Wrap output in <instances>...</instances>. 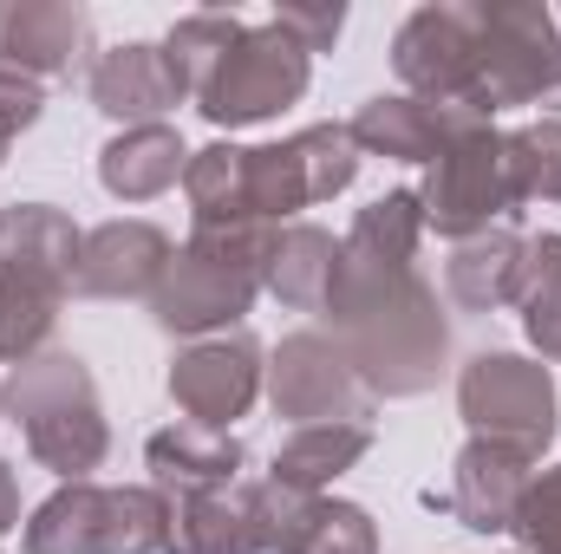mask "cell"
Segmentation results:
<instances>
[{"label": "cell", "mask_w": 561, "mask_h": 554, "mask_svg": "<svg viewBox=\"0 0 561 554\" xmlns=\"http://www.w3.org/2000/svg\"><path fill=\"white\" fill-rule=\"evenodd\" d=\"M419 189H386L340 235L327 320L373 399H424L450 372V313L419 275Z\"/></svg>", "instance_id": "1"}, {"label": "cell", "mask_w": 561, "mask_h": 554, "mask_svg": "<svg viewBox=\"0 0 561 554\" xmlns=\"http://www.w3.org/2000/svg\"><path fill=\"white\" fill-rule=\"evenodd\" d=\"M359 176L346 125H307L280 143H209L190 150L183 196L196 229H287V216L333 203Z\"/></svg>", "instance_id": "2"}, {"label": "cell", "mask_w": 561, "mask_h": 554, "mask_svg": "<svg viewBox=\"0 0 561 554\" xmlns=\"http://www.w3.org/2000/svg\"><path fill=\"white\" fill-rule=\"evenodd\" d=\"M85 229L53 203L0 209V366H26L46 353L59 307L72 300Z\"/></svg>", "instance_id": "3"}, {"label": "cell", "mask_w": 561, "mask_h": 554, "mask_svg": "<svg viewBox=\"0 0 561 554\" xmlns=\"http://www.w3.org/2000/svg\"><path fill=\"white\" fill-rule=\"evenodd\" d=\"M280 229H190V242L170 255V268L150 293V320L176 339L236 333L268 287Z\"/></svg>", "instance_id": "4"}, {"label": "cell", "mask_w": 561, "mask_h": 554, "mask_svg": "<svg viewBox=\"0 0 561 554\" xmlns=\"http://www.w3.org/2000/svg\"><path fill=\"white\" fill-rule=\"evenodd\" d=\"M0 405L20 424L26 450L59 476V483H92V470H105L112 457V417L99 399V379L79 353H39L26 366H13V379L0 385Z\"/></svg>", "instance_id": "5"}, {"label": "cell", "mask_w": 561, "mask_h": 554, "mask_svg": "<svg viewBox=\"0 0 561 554\" xmlns=\"http://www.w3.org/2000/svg\"><path fill=\"white\" fill-rule=\"evenodd\" d=\"M26 554H163L170 542V496L163 489H105V483H59L20 529Z\"/></svg>", "instance_id": "6"}, {"label": "cell", "mask_w": 561, "mask_h": 554, "mask_svg": "<svg viewBox=\"0 0 561 554\" xmlns=\"http://www.w3.org/2000/svg\"><path fill=\"white\" fill-rule=\"evenodd\" d=\"M313 85V53L275 26H242V39L209 66V79L190 92V105L216 125V131H249V125H268L287 105H300Z\"/></svg>", "instance_id": "7"}, {"label": "cell", "mask_w": 561, "mask_h": 554, "mask_svg": "<svg viewBox=\"0 0 561 554\" xmlns=\"http://www.w3.org/2000/svg\"><path fill=\"white\" fill-rule=\"evenodd\" d=\"M424 229H437L444 242H470L496 222H516V196H510V170H503V131L483 112H463L450 125L444 150L424 163Z\"/></svg>", "instance_id": "8"}, {"label": "cell", "mask_w": 561, "mask_h": 554, "mask_svg": "<svg viewBox=\"0 0 561 554\" xmlns=\"http://www.w3.org/2000/svg\"><path fill=\"white\" fill-rule=\"evenodd\" d=\"M477 13V105L483 118L542 105L561 66L556 7L542 0H470Z\"/></svg>", "instance_id": "9"}, {"label": "cell", "mask_w": 561, "mask_h": 554, "mask_svg": "<svg viewBox=\"0 0 561 554\" xmlns=\"http://www.w3.org/2000/svg\"><path fill=\"white\" fill-rule=\"evenodd\" d=\"M457 412L470 424V437H496V443H516L542 463V450L556 443L561 430V399L556 379L542 359L529 353H477L463 372H457Z\"/></svg>", "instance_id": "10"}, {"label": "cell", "mask_w": 561, "mask_h": 554, "mask_svg": "<svg viewBox=\"0 0 561 554\" xmlns=\"http://www.w3.org/2000/svg\"><path fill=\"white\" fill-rule=\"evenodd\" d=\"M392 72L399 85L437 112H483L477 105V13L470 0L412 7L392 33Z\"/></svg>", "instance_id": "11"}, {"label": "cell", "mask_w": 561, "mask_h": 554, "mask_svg": "<svg viewBox=\"0 0 561 554\" xmlns=\"http://www.w3.org/2000/svg\"><path fill=\"white\" fill-rule=\"evenodd\" d=\"M268 405L275 417L300 424H373L379 399L366 392V379L353 372L346 346L333 333H287L268 353Z\"/></svg>", "instance_id": "12"}, {"label": "cell", "mask_w": 561, "mask_h": 554, "mask_svg": "<svg viewBox=\"0 0 561 554\" xmlns=\"http://www.w3.org/2000/svg\"><path fill=\"white\" fill-rule=\"evenodd\" d=\"M163 385H170V405L190 417V424L229 430L236 417L255 412V399L268 385V353H262V339L249 326L209 333V339H183Z\"/></svg>", "instance_id": "13"}, {"label": "cell", "mask_w": 561, "mask_h": 554, "mask_svg": "<svg viewBox=\"0 0 561 554\" xmlns=\"http://www.w3.org/2000/svg\"><path fill=\"white\" fill-rule=\"evenodd\" d=\"M92 13L66 0H0V66L39 85L92 72Z\"/></svg>", "instance_id": "14"}, {"label": "cell", "mask_w": 561, "mask_h": 554, "mask_svg": "<svg viewBox=\"0 0 561 554\" xmlns=\"http://www.w3.org/2000/svg\"><path fill=\"white\" fill-rule=\"evenodd\" d=\"M85 92H92V105L112 125L131 131V125H163L190 99V79H183V66L170 59L163 39H125V46H112V53L92 59Z\"/></svg>", "instance_id": "15"}, {"label": "cell", "mask_w": 561, "mask_h": 554, "mask_svg": "<svg viewBox=\"0 0 561 554\" xmlns=\"http://www.w3.org/2000/svg\"><path fill=\"white\" fill-rule=\"evenodd\" d=\"M536 470L542 463L529 450L496 443V437H470L457 450V463H450V496H444L450 516H457V529H470V535H510V522H516Z\"/></svg>", "instance_id": "16"}, {"label": "cell", "mask_w": 561, "mask_h": 554, "mask_svg": "<svg viewBox=\"0 0 561 554\" xmlns=\"http://www.w3.org/2000/svg\"><path fill=\"white\" fill-rule=\"evenodd\" d=\"M170 255H176L170 235L157 222H144V216L99 222V229H85L72 293H85V300H150L163 268H170Z\"/></svg>", "instance_id": "17"}, {"label": "cell", "mask_w": 561, "mask_h": 554, "mask_svg": "<svg viewBox=\"0 0 561 554\" xmlns=\"http://www.w3.org/2000/svg\"><path fill=\"white\" fill-rule=\"evenodd\" d=\"M144 463H150V489H163V496H203V489H229V483L249 476L242 437H236V430L190 424V417L150 430Z\"/></svg>", "instance_id": "18"}, {"label": "cell", "mask_w": 561, "mask_h": 554, "mask_svg": "<svg viewBox=\"0 0 561 554\" xmlns=\"http://www.w3.org/2000/svg\"><path fill=\"white\" fill-rule=\"evenodd\" d=\"M163 554H268L255 516V476L203 496H170V542Z\"/></svg>", "instance_id": "19"}, {"label": "cell", "mask_w": 561, "mask_h": 554, "mask_svg": "<svg viewBox=\"0 0 561 554\" xmlns=\"http://www.w3.org/2000/svg\"><path fill=\"white\" fill-rule=\"evenodd\" d=\"M523 249L529 235L516 222H496L470 242H450V262H444V300L463 307V313H503L516 307L523 293Z\"/></svg>", "instance_id": "20"}, {"label": "cell", "mask_w": 561, "mask_h": 554, "mask_svg": "<svg viewBox=\"0 0 561 554\" xmlns=\"http://www.w3.org/2000/svg\"><path fill=\"white\" fill-rule=\"evenodd\" d=\"M463 112H437V105H424L412 92H379V99H366L359 105V118L346 125L353 143H359V157H386V163H431L444 138H450V125H457Z\"/></svg>", "instance_id": "21"}, {"label": "cell", "mask_w": 561, "mask_h": 554, "mask_svg": "<svg viewBox=\"0 0 561 554\" xmlns=\"http://www.w3.org/2000/svg\"><path fill=\"white\" fill-rule=\"evenodd\" d=\"M183 170H190V143L176 125H131L99 150V183L118 203H150V196L176 189Z\"/></svg>", "instance_id": "22"}, {"label": "cell", "mask_w": 561, "mask_h": 554, "mask_svg": "<svg viewBox=\"0 0 561 554\" xmlns=\"http://www.w3.org/2000/svg\"><path fill=\"white\" fill-rule=\"evenodd\" d=\"M340 275V242L320 222H287L275 235V262H268V293L287 313H327Z\"/></svg>", "instance_id": "23"}, {"label": "cell", "mask_w": 561, "mask_h": 554, "mask_svg": "<svg viewBox=\"0 0 561 554\" xmlns=\"http://www.w3.org/2000/svg\"><path fill=\"white\" fill-rule=\"evenodd\" d=\"M373 450V424H300L287 430V443L275 450V483L300 489V496H327L359 457Z\"/></svg>", "instance_id": "24"}, {"label": "cell", "mask_w": 561, "mask_h": 554, "mask_svg": "<svg viewBox=\"0 0 561 554\" xmlns=\"http://www.w3.org/2000/svg\"><path fill=\"white\" fill-rule=\"evenodd\" d=\"M516 313H523V333L542 359L561 366V235H529L523 249V293H516Z\"/></svg>", "instance_id": "25"}, {"label": "cell", "mask_w": 561, "mask_h": 554, "mask_svg": "<svg viewBox=\"0 0 561 554\" xmlns=\"http://www.w3.org/2000/svg\"><path fill=\"white\" fill-rule=\"evenodd\" d=\"M503 170H510V196L523 203H561V118H536L503 131Z\"/></svg>", "instance_id": "26"}, {"label": "cell", "mask_w": 561, "mask_h": 554, "mask_svg": "<svg viewBox=\"0 0 561 554\" xmlns=\"http://www.w3.org/2000/svg\"><path fill=\"white\" fill-rule=\"evenodd\" d=\"M294 554H379V522H373V509H359L346 496H320Z\"/></svg>", "instance_id": "27"}, {"label": "cell", "mask_w": 561, "mask_h": 554, "mask_svg": "<svg viewBox=\"0 0 561 554\" xmlns=\"http://www.w3.org/2000/svg\"><path fill=\"white\" fill-rule=\"evenodd\" d=\"M242 26H249V20H236V13H183V20L170 26V39H163V46H170V59L183 66L190 92H196V85L209 79V66L242 39Z\"/></svg>", "instance_id": "28"}, {"label": "cell", "mask_w": 561, "mask_h": 554, "mask_svg": "<svg viewBox=\"0 0 561 554\" xmlns=\"http://www.w3.org/2000/svg\"><path fill=\"white\" fill-rule=\"evenodd\" d=\"M510 535H516L523 554H561V463H542L536 470V483H529Z\"/></svg>", "instance_id": "29"}, {"label": "cell", "mask_w": 561, "mask_h": 554, "mask_svg": "<svg viewBox=\"0 0 561 554\" xmlns=\"http://www.w3.org/2000/svg\"><path fill=\"white\" fill-rule=\"evenodd\" d=\"M39 112H46V85L26 79V72H7V66H0V157L20 143V131L39 125Z\"/></svg>", "instance_id": "30"}, {"label": "cell", "mask_w": 561, "mask_h": 554, "mask_svg": "<svg viewBox=\"0 0 561 554\" xmlns=\"http://www.w3.org/2000/svg\"><path fill=\"white\" fill-rule=\"evenodd\" d=\"M275 26H287L307 53H333V39H340V26H346V7H340V0H327V7L294 0V7H275Z\"/></svg>", "instance_id": "31"}, {"label": "cell", "mask_w": 561, "mask_h": 554, "mask_svg": "<svg viewBox=\"0 0 561 554\" xmlns=\"http://www.w3.org/2000/svg\"><path fill=\"white\" fill-rule=\"evenodd\" d=\"M20 529V476H13V463L0 457V535H13Z\"/></svg>", "instance_id": "32"}, {"label": "cell", "mask_w": 561, "mask_h": 554, "mask_svg": "<svg viewBox=\"0 0 561 554\" xmlns=\"http://www.w3.org/2000/svg\"><path fill=\"white\" fill-rule=\"evenodd\" d=\"M549 112H561V66H556V85H549V99H542Z\"/></svg>", "instance_id": "33"}, {"label": "cell", "mask_w": 561, "mask_h": 554, "mask_svg": "<svg viewBox=\"0 0 561 554\" xmlns=\"http://www.w3.org/2000/svg\"><path fill=\"white\" fill-rule=\"evenodd\" d=\"M0 412H7V405H0Z\"/></svg>", "instance_id": "34"}]
</instances>
